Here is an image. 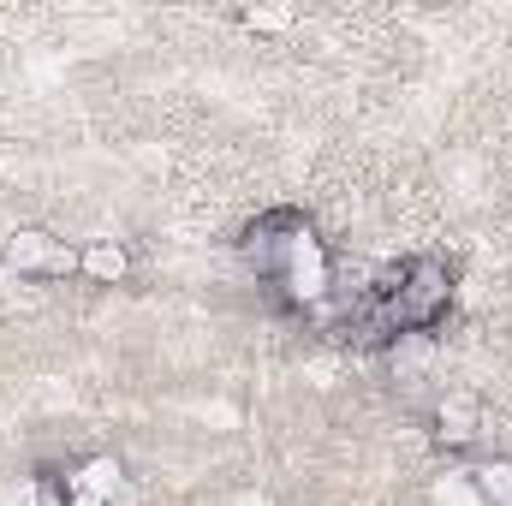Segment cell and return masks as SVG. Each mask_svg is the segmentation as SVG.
<instances>
[{
    "label": "cell",
    "mask_w": 512,
    "mask_h": 506,
    "mask_svg": "<svg viewBox=\"0 0 512 506\" xmlns=\"http://www.w3.org/2000/svg\"><path fill=\"white\" fill-rule=\"evenodd\" d=\"M239 251H245L251 274L268 286L274 304H286L298 316H322L334 304V256L316 239L310 215H298V209L256 215L239 239Z\"/></svg>",
    "instance_id": "1"
},
{
    "label": "cell",
    "mask_w": 512,
    "mask_h": 506,
    "mask_svg": "<svg viewBox=\"0 0 512 506\" xmlns=\"http://www.w3.org/2000/svg\"><path fill=\"white\" fill-rule=\"evenodd\" d=\"M6 268L24 280H66V274H78V245L54 239L48 227H18L6 239Z\"/></svg>",
    "instance_id": "2"
},
{
    "label": "cell",
    "mask_w": 512,
    "mask_h": 506,
    "mask_svg": "<svg viewBox=\"0 0 512 506\" xmlns=\"http://www.w3.org/2000/svg\"><path fill=\"white\" fill-rule=\"evenodd\" d=\"M477 435H483V405L471 393H441L435 399V441L447 453H471Z\"/></svg>",
    "instance_id": "3"
},
{
    "label": "cell",
    "mask_w": 512,
    "mask_h": 506,
    "mask_svg": "<svg viewBox=\"0 0 512 506\" xmlns=\"http://www.w3.org/2000/svg\"><path fill=\"white\" fill-rule=\"evenodd\" d=\"M78 274L96 280V286H120L131 274V251L114 245V239H90V245H78Z\"/></svg>",
    "instance_id": "4"
},
{
    "label": "cell",
    "mask_w": 512,
    "mask_h": 506,
    "mask_svg": "<svg viewBox=\"0 0 512 506\" xmlns=\"http://www.w3.org/2000/svg\"><path fill=\"white\" fill-rule=\"evenodd\" d=\"M471 489L489 506H512V465L495 459V465H471Z\"/></svg>",
    "instance_id": "5"
},
{
    "label": "cell",
    "mask_w": 512,
    "mask_h": 506,
    "mask_svg": "<svg viewBox=\"0 0 512 506\" xmlns=\"http://www.w3.org/2000/svg\"><path fill=\"white\" fill-rule=\"evenodd\" d=\"M66 506H114V501H102V495H84V489H72V501Z\"/></svg>",
    "instance_id": "6"
}]
</instances>
